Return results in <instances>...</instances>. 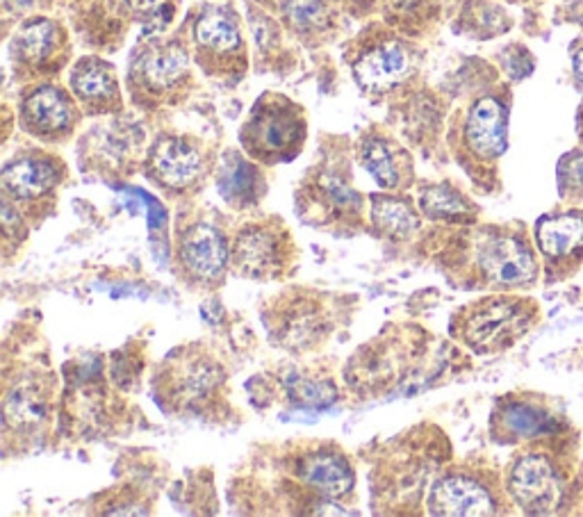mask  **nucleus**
I'll return each mask as SVG.
<instances>
[{
	"label": "nucleus",
	"mask_w": 583,
	"mask_h": 517,
	"mask_svg": "<svg viewBox=\"0 0 583 517\" xmlns=\"http://www.w3.org/2000/svg\"><path fill=\"white\" fill-rule=\"evenodd\" d=\"M358 161L385 192H406L415 183L413 163L406 151L383 135H365L358 144Z\"/></svg>",
	"instance_id": "nucleus-22"
},
{
	"label": "nucleus",
	"mask_w": 583,
	"mask_h": 517,
	"mask_svg": "<svg viewBox=\"0 0 583 517\" xmlns=\"http://www.w3.org/2000/svg\"><path fill=\"white\" fill-rule=\"evenodd\" d=\"M288 14L299 28H315L322 23V6L317 0H292Z\"/></svg>",
	"instance_id": "nucleus-31"
},
{
	"label": "nucleus",
	"mask_w": 583,
	"mask_h": 517,
	"mask_svg": "<svg viewBox=\"0 0 583 517\" xmlns=\"http://www.w3.org/2000/svg\"><path fill=\"white\" fill-rule=\"evenodd\" d=\"M507 490L511 499L531 515L554 513L563 497L559 474L552 461L542 454H524L511 465Z\"/></svg>",
	"instance_id": "nucleus-20"
},
{
	"label": "nucleus",
	"mask_w": 583,
	"mask_h": 517,
	"mask_svg": "<svg viewBox=\"0 0 583 517\" xmlns=\"http://www.w3.org/2000/svg\"><path fill=\"white\" fill-rule=\"evenodd\" d=\"M274 504L267 513L354 515L346 502L356 497V467L333 441L290 443L274 456Z\"/></svg>",
	"instance_id": "nucleus-1"
},
{
	"label": "nucleus",
	"mask_w": 583,
	"mask_h": 517,
	"mask_svg": "<svg viewBox=\"0 0 583 517\" xmlns=\"http://www.w3.org/2000/svg\"><path fill=\"white\" fill-rule=\"evenodd\" d=\"M372 230L387 242H408L421 230V210L410 196L385 192L369 196Z\"/></svg>",
	"instance_id": "nucleus-24"
},
{
	"label": "nucleus",
	"mask_w": 583,
	"mask_h": 517,
	"mask_svg": "<svg viewBox=\"0 0 583 517\" xmlns=\"http://www.w3.org/2000/svg\"><path fill=\"white\" fill-rule=\"evenodd\" d=\"M440 431L421 424L385 445L381 463L372 472V506L376 513L406 515L417 506L429 476L440 467L443 454H436Z\"/></svg>",
	"instance_id": "nucleus-4"
},
{
	"label": "nucleus",
	"mask_w": 583,
	"mask_h": 517,
	"mask_svg": "<svg viewBox=\"0 0 583 517\" xmlns=\"http://www.w3.org/2000/svg\"><path fill=\"white\" fill-rule=\"evenodd\" d=\"M199 64L210 73L244 71V39L236 12L230 8H204L191 25Z\"/></svg>",
	"instance_id": "nucleus-17"
},
{
	"label": "nucleus",
	"mask_w": 583,
	"mask_h": 517,
	"mask_svg": "<svg viewBox=\"0 0 583 517\" xmlns=\"http://www.w3.org/2000/svg\"><path fill=\"white\" fill-rule=\"evenodd\" d=\"M445 271H454L456 281L475 288H518L535 278V260L522 232L486 226L462 232L438 254Z\"/></svg>",
	"instance_id": "nucleus-3"
},
{
	"label": "nucleus",
	"mask_w": 583,
	"mask_h": 517,
	"mask_svg": "<svg viewBox=\"0 0 583 517\" xmlns=\"http://www.w3.org/2000/svg\"><path fill=\"white\" fill-rule=\"evenodd\" d=\"M417 206L421 215L431 221L445 224H470L475 221V206L449 183L421 185Z\"/></svg>",
	"instance_id": "nucleus-29"
},
{
	"label": "nucleus",
	"mask_w": 583,
	"mask_h": 517,
	"mask_svg": "<svg viewBox=\"0 0 583 517\" xmlns=\"http://www.w3.org/2000/svg\"><path fill=\"white\" fill-rule=\"evenodd\" d=\"M429 355V335L417 327H391L361 347L344 368V383L376 400L417 374Z\"/></svg>",
	"instance_id": "nucleus-6"
},
{
	"label": "nucleus",
	"mask_w": 583,
	"mask_h": 517,
	"mask_svg": "<svg viewBox=\"0 0 583 517\" xmlns=\"http://www.w3.org/2000/svg\"><path fill=\"white\" fill-rule=\"evenodd\" d=\"M232 237L212 213L183 215L174 237V265L191 290H217L230 269Z\"/></svg>",
	"instance_id": "nucleus-12"
},
{
	"label": "nucleus",
	"mask_w": 583,
	"mask_h": 517,
	"mask_svg": "<svg viewBox=\"0 0 583 517\" xmlns=\"http://www.w3.org/2000/svg\"><path fill=\"white\" fill-rule=\"evenodd\" d=\"M189 73V55L180 42L150 44L139 53L131 69V85L135 99L144 94V101H163L178 92Z\"/></svg>",
	"instance_id": "nucleus-19"
},
{
	"label": "nucleus",
	"mask_w": 583,
	"mask_h": 517,
	"mask_svg": "<svg viewBox=\"0 0 583 517\" xmlns=\"http://www.w3.org/2000/svg\"><path fill=\"white\" fill-rule=\"evenodd\" d=\"M408 53L399 42H378L367 49L354 64L356 83L367 92L393 90L408 73Z\"/></svg>",
	"instance_id": "nucleus-27"
},
{
	"label": "nucleus",
	"mask_w": 583,
	"mask_h": 517,
	"mask_svg": "<svg viewBox=\"0 0 583 517\" xmlns=\"http://www.w3.org/2000/svg\"><path fill=\"white\" fill-rule=\"evenodd\" d=\"M426 513L443 517H472L499 513L497 493L483 469L449 465L436 472L426 490Z\"/></svg>",
	"instance_id": "nucleus-15"
},
{
	"label": "nucleus",
	"mask_w": 583,
	"mask_h": 517,
	"mask_svg": "<svg viewBox=\"0 0 583 517\" xmlns=\"http://www.w3.org/2000/svg\"><path fill=\"white\" fill-rule=\"evenodd\" d=\"M299 249L279 215L244 221L230 242V271L247 281H285L294 273Z\"/></svg>",
	"instance_id": "nucleus-10"
},
{
	"label": "nucleus",
	"mask_w": 583,
	"mask_h": 517,
	"mask_svg": "<svg viewBox=\"0 0 583 517\" xmlns=\"http://www.w3.org/2000/svg\"><path fill=\"white\" fill-rule=\"evenodd\" d=\"M494 420L499 422V431L509 437L538 435L550 426V417L527 402H509L501 406Z\"/></svg>",
	"instance_id": "nucleus-30"
},
{
	"label": "nucleus",
	"mask_w": 583,
	"mask_h": 517,
	"mask_svg": "<svg viewBox=\"0 0 583 517\" xmlns=\"http://www.w3.org/2000/svg\"><path fill=\"white\" fill-rule=\"evenodd\" d=\"M507 107L494 96H483L470 107L462 139L477 161H497L507 151Z\"/></svg>",
	"instance_id": "nucleus-21"
},
{
	"label": "nucleus",
	"mask_w": 583,
	"mask_h": 517,
	"mask_svg": "<svg viewBox=\"0 0 583 517\" xmlns=\"http://www.w3.org/2000/svg\"><path fill=\"white\" fill-rule=\"evenodd\" d=\"M153 400L174 417L221 420L228 411V372L201 342L174 349L153 374Z\"/></svg>",
	"instance_id": "nucleus-2"
},
{
	"label": "nucleus",
	"mask_w": 583,
	"mask_h": 517,
	"mask_svg": "<svg viewBox=\"0 0 583 517\" xmlns=\"http://www.w3.org/2000/svg\"><path fill=\"white\" fill-rule=\"evenodd\" d=\"M128 3L133 8H139V10H146V8H153L155 3H158V0H128Z\"/></svg>",
	"instance_id": "nucleus-34"
},
{
	"label": "nucleus",
	"mask_w": 583,
	"mask_h": 517,
	"mask_svg": "<svg viewBox=\"0 0 583 517\" xmlns=\"http://www.w3.org/2000/svg\"><path fill=\"white\" fill-rule=\"evenodd\" d=\"M251 385H258L269 402L285 404L290 409H329L340 400L335 376L324 365H285L269 374L253 376Z\"/></svg>",
	"instance_id": "nucleus-16"
},
{
	"label": "nucleus",
	"mask_w": 583,
	"mask_h": 517,
	"mask_svg": "<svg viewBox=\"0 0 583 517\" xmlns=\"http://www.w3.org/2000/svg\"><path fill=\"white\" fill-rule=\"evenodd\" d=\"M64 32L51 19H30L25 21L12 39V58L17 66L30 71H46L55 64L62 53Z\"/></svg>",
	"instance_id": "nucleus-26"
},
{
	"label": "nucleus",
	"mask_w": 583,
	"mask_h": 517,
	"mask_svg": "<svg viewBox=\"0 0 583 517\" xmlns=\"http://www.w3.org/2000/svg\"><path fill=\"white\" fill-rule=\"evenodd\" d=\"M71 94L90 114H107L122 107L114 66L101 58H83L75 62L71 71Z\"/></svg>",
	"instance_id": "nucleus-23"
},
{
	"label": "nucleus",
	"mask_w": 583,
	"mask_h": 517,
	"mask_svg": "<svg viewBox=\"0 0 583 517\" xmlns=\"http://www.w3.org/2000/svg\"><path fill=\"white\" fill-rule=\"evenodd\" d=\"M344 299L322 290L290 288L271 297L262 308V324L271 344L292 353H315L342 327Z\"/></svg>",
	"instance_id": "nucleus-5"
},
{
	"label": "nucleus",
	"mask_w": 583,
	"mask_h": 517,
	"mask_svg": "<svg viewBox=\"0 0 583 517\" xmlns=\"http://www.w3.org/2000/svg\"><path fill=\"white\" fill-rule=\"evenodd\" d=\"M303 224L331 230L335 235H356L365 230V198L354 189L348 165L324 161L310 169L294 198Z\"/></svg>",
	"instance_id": "nucleus-7"
},
{
	"label": "nucleus",
	"mask_w": 583,
	"mask_h": 517,
	"mask_svg": "<svg viewBox=\"0 0 583 517\" xmlns=\"http://www.w3.org/2000/svg\"><path fill=\"white\" fill-rule=\"evenodd\" d=\"M535 240L548 260H565L583 245V217L579 213L542 217L535 224Z\"/></svg>",
	"instance_id": "nucleus-28"
},
{
	"label": "nucleus",
	"mask_w": 583,
	"mask_h": 517,
	"mask_svg": "<svg viewBox=\"0 0 583 517\" xmlns=\"http://www.w3.org/2000/svg\"><path fill=\"white\" fill-rule=\"evenodd\" d=\"M563 174H565V180L572 183V185H583V153L574 155L572 161L563 167Z\"/></svg>",
	"instance_id": "nucleus-32"
},
{
	"label": "nucleus",
	"mask_w": 583,
	"mask_h": 517,
	"mask_svg": "<svg viewBox=\"0 0 583 517\" xmlns=\"http://www.w3.org/2000/svg\"><path fill=\"white\" fill-rule=\"evenodd\" d=\"M58 406V374L46 363L17 365L6 372L3 431L6 447L17 441V449L37 443L49 433Z\"/></svg>",
	"instance_id": "nucleus-9"
},
{
	"label": "nucleus",
	"mask_w": 583,
	"mask_h": 517,
	"mask_svg": "<svg viewBox=\"0 0 583 517\" xmlns=\"http://www.w3.org/2000/svg\"><path fill=\"white\" fill-rule=\"evenodd\" d=\"M66 178L60 157L44 151H28L10 161L0 174L3 198L32 224L46 219L58 206V192Z\"/></svg>",
	"instance_id": "nucleus-13"
},
{
	"label": "nucleus",
	"mask_w": 583,
	"mask_h": 517,
	"mask_svg": "<svg viewBox=\"0 0 583 517\" xmlns=\"http://www.w3.org/2000/svg\"><path fill=\"white\" fill-rule=\"evenodd\" d=\"M217 189L232 210H249L262 201L267 183L256 161L228 151L217 172Z\"/></svg>",
	"instance_id": "nucleus-25"
},
{
	"label": "nucleus",
	"mask_w": 583,
	"mask_h": 517,
	"mask_svg": "<svg viewBox=\"0 0 583 517\" xmlns=\"http://www.w3.org/2000/svg\"><path fill=\"white\" fill-rule=\"evenodd\" d=\"M535 314V303L529 299L492 294L458 308L451 314L449 335L477 355H490L507 351L527 335Z\"/></svg>",
	"instance_id": "nucleus-8"
},
{
	"label": "nucleus",
	"mask_w": 583,
	"mask_h": 517,
	"mask_svg": "<svg viewBox=\"0 0 583 517\" xmlns=\"http://www.w3.org/2000/svg\"><path fill=\"white\" fill-rule=\"evenodd\" d=\"M19 118L28 135L42 142H62L81 122V110L73 94L55 85H39L21 99Z\"/></svg>",
	"instance_id": "nucleus-18"
},
{
	"label": "nucleus",
	"mask_w": 583,
	"mask_h": 517,
	"mask_svg": "<svg viewBox=\"0 0 583 517\" xmlns=\"http://www.w3.org/2000/svg\"><path fill=\"white\" fill-rule=\"evenodd\" d=\"M308 122L301 105L283 94H262L240 131L244 153L258 165L292 163L303 151Z\"/></svg>",
	"instance_id": "nucleus-11"
},
{
	"label": "nucleus",
	"mask_w": 583,
	"mask_h": 517,
	"mask_svg": "<svg viewBox=\"0 0 583 517\" xmlns=\"http://www.w3.org/2000/svg\"><path fill=\"white\" fill-rule=\"evenodd\" d=\"M144 174L171 196H191L210 174V157L189 135H160L146 153Z\"/></svg>",
	"instance_id": "nucleus-14"
},
{
	"label": "nucleus",
	"mask_w": 583,
	"mask_h": 517,
	"mask_svg": "<svg viewBox=\"0 0 583 517\" xmlns=\"http://www.w3.org/2000/svg\"><path fill=\"white\" fill-rule=\"evenodd\" d=\"M574 73H576L579 83H581V87H583V49H579L576 55H574Z\"/></svg>",
	"instance_id": "nucleus-33"
}]
</instances>
